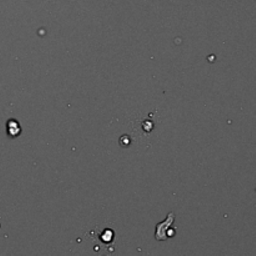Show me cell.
I'll return each mask as SVG.
<instances>
[{
	"mask_svg": "<svg viewBox=\"0 0 256 256\" xmlns=\"http://www.w3.org/2000/svg\"><path fill=\"white\" fill-rule=\"evenodd\" d=\"M172 222H174V214H170L169 215V219L165 220L162 224L158 225L156 228V239L162 242V240H166V232L169 230V228L172 225Z\"/></svg>",
	"mask_w": 256,
	"mask_h": 256,
	"instance_id": "obj_1",
	"label": "cell"
},
{
	"mask_svg": "<svg viewBox=\"0 0 256 256\" xmlns=\"http://www.w3.org/2000/svg\"><path fill=\"white\" fill-rule=\"evenodd\" d=\"M15 130H16L18 132H20L19 122H15V120H10V122H8V134H9L12 138H15V134H14Z\"/></svg>",
	"mask_w": 256,
	"mask_h": 256,
	"instance_id": "obj_2",
	"label": "cell"
}]
</instances>
